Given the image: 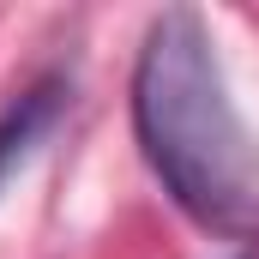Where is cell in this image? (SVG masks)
Here are the masks:
<instances>
[{"label":"cell","mask_w":259,"mask_h":259,"mask_svg":"<svg viewBox=\"0 0 259 259\" xmlns=\"http://www.w3.org/2000/svg\"><path fill=\"white\" fill-rule=\"evenodd\" d=\"M133 133L199 229L253 241L259 235V145L217 61V42L193 6H169L151 18L133 61Z\"/></svg>","instance_id":"obj_1"},{"label":"cell","mask_w":259,"mask_h":259,"mask_svg":"<svg viewBox=\"0 0 259 259\" xmlns=\"http://www.w3.org/2000/svg\"><path fill=\"white\" fill-rule=\"evenodd\" d=\"M61 109H66V78L61 72L30 78V84L0 109V193H6V181L30 163V151L49 139V127L61 121Z\"/></svg>","instance_id":"obj_2"},{"label":"cell","mask_w":259,"mask_h":259,"mask_svg":"<svg viewBox=\"0 0 259 259\" xmlns=\"http://www.w3.org/2000/svg\"><path fill=\"white\" fill-rule=\"evenodd\" d=\"M235 259H253V253H235Z\"/></svg>","instance_id":"obj_3"}]
</instances>
